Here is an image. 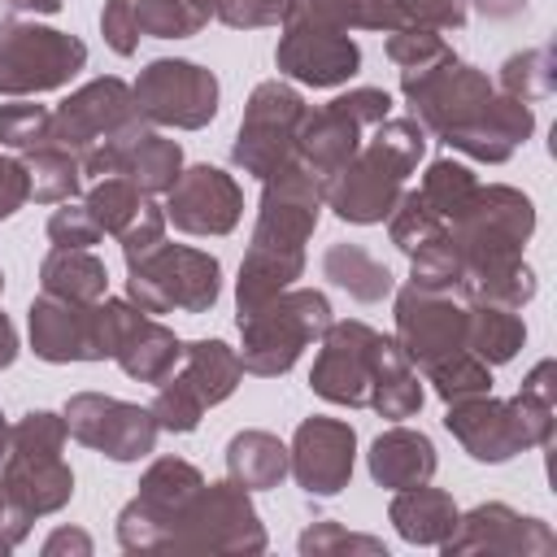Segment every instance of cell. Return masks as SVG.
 <instances>
[{
    "instance_id": "obj_35",
    "label": "cell",
    "mask_w": 557,
    "mask_h": 557,
    "mask_svg": "<svg viewBox=\"0 0 557 557\" xmlns=\"http://www.w3.org/2000/svg\"><path fill=\"white\" fill-rule=\"evenodd\" d=\"M26 178H30V200L39 205H61L74 200L83 191V161L61 148V144H44L35 152H26Z\"/></svg>"
},
{
    "instance_id": "obj_26",
    "label": "cell",
    "mask_w": 557,
    "mask_h": 557,
    "mask_svg": "<svg viewBox=\"0 0 557 557\" xmlns=\"http://www.w3.org/2000/svg\"><path fill=\"white\" fill-rule=\"evenodd\" d=\"M531 131H535L531 104H527V100H513V96H505V91H496L470 122L453 126V131L444 135V144L457 148V152H466L470 161L500 165V161H509V157L518 152V144L531 139Z\"/></svg>"
},
{
    "instance_id": "obj_14",
    "label": "cell",
    "mask_w": 557,
    "mask_h": 557,
    "mask_svg": "<svg viewBox=\"0 0 557 557\" xmlns=\"http://www.w3.org/2000/svg\"><path fill=\"white\" fill-rule=\"evenodd\" d=\"M300 117H305V100L296 87H287L283 78L257 83L244 104V117H239V131L231 144V161L252 178H270L278 165L292 161Z\"/></svg>"
},
{
    "instance_id": "obj_28",
    "label": "cell",
    "mask_w": 557,
    "mask_h": 557,
    "mask_svg": "<svg viewBox=\"0 0 557 557\" xmlns=\"http://www.w3.org/2000/svg\"><path fill=\"white\" fill-rule=\"evenodd\" d=\"M457 513H461L457 500L448 492H440V487H426V483L396 492L392 505H387V518H392V527H396L400 540H409V544H435V548L448 540Z\"/></svg>"
},
{
    "instance_id": "obj_54",
    "label": "cell",
    "mask_w": 557,
    "mask_h": 557,
    "mask_svg": "<svg viewBox=\"0 0 557 557\" xmlns=\"http://www.w3.org/2000/svg\"><path fill=\"white\" fill-rule=\"evenodd\" d=\"M527 4H531V0H474V9H479L483 17H492V22H509V17H518Z\"/></svg>"
},
{
    "instance_id": "obj_46",
    "label": "cell",
    "mask_w": 557,
    "mask_h": 557,
    "mask_svg": "<svg viewBox=\"0 0 557 557\" xmlns=\"http://www.w3.org/2000/svg\"><path fill=\"white\" fill-rule=\"evenodd\" d=\"M405 26H426V30H461L470 17L466 0H392Z\"/></svg>"
},
{
    "instance_id": "obj_33",
    "label": "cell",
    "mask_w": 557,
    "mask_h": 557,
    "mask_svg": "<svg viewBox=\"0 0 557 557\" xmlns=\"http://www.w3.org/2000/svg\"><path fill=\"white\" fill-rule=\"evenodd\" d=\"M527 344V326L518 318V309H500V305H470V322H466V348L487 361V366H505L518 357V348Z\"/></svg>"
},
{
    "instance_id": "obj_44",
    "label": "cell",
    "mask_w": 557,
    "mask_h": 557,
    "mask_svg": "<svg viewBox=\"0 0 557 557\" xmlns=\"http://www.w3.org/2000/svg\"><path fill=\"white\" fill-rule=\"evenodd\" d=\"M387 231H392V244L409 257L413 248H422L426 239H435V235L444 231V222H440V213L422 200V191L413 187V191H400L396 209L387 213Z\"/></svg>"
},
{
    "instance_id": "obj_57",
    "label": "cell",
    "mask_w": 557,
    "mask_h": 557,
    "mask_svg": "<svg viewBox=\"0 0 557 557\" xmlns=\"http://www.w3.org/2000/svg\"><path fill=\"white\" fill-rule=\"evenodd\" d=\"M4 453H9V422H4V413H0V461H4Z\"/></svg>"
},
{
    "instance_id": "obj_41",
    "label": "cell",
    "mask_w": 557,
    "mask_h": 557,
    "mask_svg": "<svg viewBox=\"0 0 557 557\" xmlns=\"http://www.w3.org/2000/svg\"><path fill=\"white\" fill-rule=\"evenodd\" d=\"M505 96L513 100H544L553 96L557 87V70H553V52L548 48H527V52H513L505 65H500V83H496Z\"/></svg>"
},
{
    "instance_id": "obj_22",
    "label": "cell",
    "mask_w": 557,
    "mask_h": 557,
    "mask_svg": "<svg viewBox=\"0 0 557 557\" xmlns=\"http://www.w3.org/2000/svg\"><path fill=\"white\" fill-rule=\"evenodd\" d=\"M357 461V431L339 418H305L287 448V470L309 496H335L348 487Z\"/></svg>"
},
{
    "instance_id": "obj_11",
    "label": "cell",
    "mask_w": 557,
    "mask_h": 557,
    "mask_svg": "<svg viewBox=\"0 0 557 557\" xmlns=\"http://www.w3.org/2000/svg\"><path fill=\"white\" fill-rule=\"evenodd\" d=\"M244 379V366H239V352L222 339H191L183 344V357L174 366V374L165 383H157V396H152V418L161 431L170 435H187L200 426L205 409L222 405Z\"/></svg>"
},
{
    "instance_id": "obj_6",
    "label": "cell",
    "mask_w": 557,
    "mask_h": 557,
    "mask_svg": "<svg viewBox=\"0 0 557 557\" xmlns=\"http://www.w3.org/2000/svg\"><path fill=\"white\" fill-rule=\"evenodd\" d=\"M148 131L152 126L139 117L131 87L113 74L83 83L52 109V144L70 148L83 161V174L91 178L122 174L131 148Z\"/></svg>"
},
{
    "instance_id": "obj_23",
    "label": "cell",
    "mask_w": 557,
    "mask_h": 557,
    "mask_svg": "<svg viewBox=\"0 0 557 557\" xmlns=\"http://www.w3.org/2000/svg\"><path fill=\"white\" fill-rule=\"evenodd\" d=\"M30 348L39 361L65 366V361H104V326H100V300L96 305H70L57 296H35L30 313Z\"/></svg>"
},
{
    "instance_id": "obj_3",
    "label": "cell",
    "mask_w": 557,
    "mask_h": 557,
    "mask_svg": "<svg viewBox=\"0 0 557 557\" xmlns=\"http://www.w3.org/2000/svg\"><path fill=\"white\" fill-rule=\"evenodd\" d=\"M318 344L322 348L313 357L309 387L322 400L348 405V409H374L383 418H400L418 405L422 396L418 370L409 366V357L392 335H379L357 318H344V322L331 318Z\"/></svg>"
},
{
    "instance_id": "obj_8",
    "label": "cell",
    "mask_w": 557,
    "mask_h": 557,
    "mask_svg": "<svg viewBox=\"0 0 557 557\" xmlns=\"http://www.w3.org/2000/svg\"><path fill=\"white\" fill-rule=\"evenodd\" d=\"M326 326H331V300L318 287H296V283L283 287L252 313H239L244 374H257V379L287 374L300 361V352L322 339Z\"/></svg>"
},
{
    "instance_id": "obj_16",
    "label": "cell",
    "mask_w": 557,
    "mask_h": 557,
    "mask_svg": "<svg viewBox=\"0 0 557 557\" xmlns=\"http://www.w3.org/2000/svg\"><path fill=\"white\" fill-rule=\"evenodd\" d=\"M61 418L78 444L104 453L109 461H139L157 448V435H161L152 409L104 396V392H74Z\"/></svg>"
},
{
    "instance_id": "obj_45",
    "label": "cell",
    "mask_w": 557,
    "mask_h": 557,
    "mask_svg": "<svg viewBox=\"0 0 557 557\" xmlns=\"http://www.w3.org/2000/svg\"><path fill=\"white\" fill-rule=\"evenodd\" d=\"M300 553L305 557H326V553H370V557H387V544L361 531H344L339 522H313L300 535Z\"/></svg>"
},
{
    "instance_id": "obj_10",
    "label": "cell",
    "mask_w": 557,
    "mask_h": 557,
    "mask_svg": "<svg viewBox=\"0 0 557 557\" xmlns=\"http://www.w3.org/2000/svg\"><path fill=\"white\" fill-rule=\"evenodd\" d=\"M126 300L144 313H209L222 296V265L213 252L187 244H157L126 265Z\"/></svg>"
},
{
    "instance_id": "obj_56",
    "label": "cell",
    "mask_w": 557,
    "mask_h": 557,
    "mask_svg": "<svg viewBox=\"0 0 557 557\" xmlns=\"http://www.w3.org/2000/svg\"><path fill=\"white\" fill-rule=\"evenodd\" d=\"M13 357H17V331H13L9 313L0 309V370H9V366H13Z\"/></svg>"
},
{
    "instance_id": "obj_1",
    "label": "cell",
    "mask_w": 557,
    "mask_h": 557,
    "mask_svg": "<svg viewBox=\"0 0 557 557\" xmlns=\"http://www.w3.org/2000/svg\"><path fill=\"white\" fill-rule=\"evenodd\" d=\"M444 231L461 257V300L522 309L535 296V274L522 261V244L535 231V205L518 187L479 183Z\"/></svg>"
},
{
    "instance_id": "obj_49",
    "label": "cell",
    "mask_w": 557,
    "mask_h": 557,
    "mask_svg": "<svg viewBox=\"0 0 557 557\" xmlns=\"http://www.w3.org/2000/svg\"><path fill=\"white\" fill-rule=\"evenodd\" d=\"M292 0H213V17L231 30H261L287 17Z\"/></svg>"
},
{
    "instance_id": "obj_24",
    "label": "cell",
    "mask_w": 557,
    "mask_h": 557,
    "mask_svg": "<svg viewBox=\"0 0 557 557\" xmlns=\"http://www.w3.org/2000/svg\"><path fill=\"white\" fill-rule=\"evenodd\" d=\"M492 96H496V83H492L483 70L466 65V61L440 65L435 74H426L418 87L405 91L409 117H418L422 131H431V135H440V139H444L453 126L470 122Z\"/></svg>"
},
{
    "instance_id": "obj_31",
    "label": "cell",
    "mask_w": 557,
    "mask_h": 557,
    "mask_svg": "<svg viewBox=\"0 0 557 557\" xmlns=\"http://www.w3.org/2000/svg\"><path fill=\"white\" fill-rule=\"evenodd\" d=\"M322 274H326L335 287H344L352 300H361V305H379V300H387L392 287H396L392 270H387L379 257H370L361 244H331V248L322 252Z\"/></svg>"
},
{
    "instance_id": "obj_4",
    "label": "cell",
    "mask_w": 557,
    "mask_h": 557,
    "mask_svg": "<svg viewBox=\"0 0 557 557\" xmlns=\"http://www.w3.org/2000/svg\"><path fill=\"white\" fill-rule=\"evenodd\" d=\"M553 392H557V366L544 357L509 400H492V392L453 400L444 426L474 461L496 466L527 448H544L553 440Z\"/></svg>"
},
{
    "instance_id": "obj_37",
    "label": "cell",
    "mask_w": 557,
    "mask_h": 557,
    "mask_svg": "<svg viewBox=\"0 0 557 557\" xmlns=\"http://www.w3.org/2000/svg\"><path fill=\"white\" fill-rule=\"evenodd\" d=\"M426 383L435 387V396H440L444 405H453V400L492 392V366L479 361L470 348H457V352L440 357L435 366H426Z\"/></svg>"
},
{
    "instance_id": "obj_17",
    "label": "cell",
    "mask_w": 557,
    "mask_h": 557,
    "mask_svg": "<svg viewBox=\"0 0 557 557\" xmlns=\"http://www.w3.org/2000/svg\"><path fill=\"white\" fill-rule=\"evenodd\" d=\"M466 322L470 305L448 292H426V287H400L396 292V344L409 357V366H435L440 357L466 348Z\"/></svg>"
},
{
    "instance_id": "obj_29",
    "label": "cell",
    "mask_w": 557,
    "mask_h": 557,
    "mask_svg": "<svg viewBox=\"0 0 557 557\" xmlns=\"http://www.w3.org/2000/svg\"><path fill=\"white\" fill-rule=\"evenodd\" d=\"M44 296L70 300V305H96L109 296V270L91 248H52L39 261Z\"/></svg>"
},
{
    "instance_id": "obj_21",
    "label": "cell",
    "mask_w": 557,
    "mask_h": 557,
    "mask_svg": "<svg viewBox=\"0 0 557 557\" xmlns=\"http://www.w3.org/2000/svg\"><path fill=\"white\" fill-rule=\"evenodd\" d=\"M161 209H165V222H174L183 235H231L244 213V191L226 170L191 165L165 191Z\"/></svg>"
},
{
    "instance_id": "obj_48",
    "label": "cell",
    "mask_w": 557,
    "mask_h": 557,
    "mask_svg": "<svg viewBox=\"0 0 557 557\" xmlns=\"http://www.w3.org/2000/svg\"><path fill=\"white\" fill-rule=\"evenodd\" d=\"M161 239H165V209H161V205H152V200H144V205H139V213H135V218L122 226V235H117L126 265H135L139 257H148Z\"/></svg>"
},
{
    "instance_id": "obj_34",
    "label": "cell",
    "mask_w": 557,
    "mask_h": 557,
    "mask_svg": "<svg viewBox=\"0 0 557 557\" xmlns=\"http://www.w3.org/2000/svg\"><path fill=\"white\" fill-rule=\"evenodd\" d=\"M387 57L400 70V91L418 87L426 74H435L440 65L457 61L448 39L440 30H426V26H396V30H387Z\"/></svg>"
},
{
    "instance_id": "obj_51",
    "label": "cell",
    "mask_w": 557,
    "mask_h": 557,
    "mask_svg": "<svg viewBox=\"0 0 557 557\" xmlns=\"http://www.w3.org/2000/svg\"><path fill=\"white\" fill-rule=\"evenodd\" d=\"M26 200H30L26 161H17V157H4V152H0V222H4V218H13Z\"/></svg>"
},
{
    "instance_id": "obj_2",
    "label": "cell",
    "mask_w": 557,
    "mask_h": 557,
    "mask_svg": "<svg viewBox=\"0 0 557 557\" xmlns=\"http://www.w3.org/2000/svg\"><path fill=\"white\" fill-rule=\"evenodd\" d=\"M261 209L252 226V244L239 265L235 300L239 313H252L283 287H292L305 274V244L322 213V183L292 157L270 178H261Z\"/></svg>"
},
{
    "instance_id": "obj_13",
    "label": "cell",
    "mask_w": 557,
    "mask_h": 557,
    "mask_svg": "<svg viewBox=\"0 0 557 557\" xmlns=\"http://www.w3.org/2000/svg\"><path fill=\"white\" fill-rule=\"evenodd\" d=\"M87 65V44L70 30L39 26L35 17L0 22V96H39L65 87Z\"/></svg>"
},
{
    "instance_id": "obj_5",
    "label": "cell",
    "mask_w": 557,
    "mask_h": 557,
    "mask_svg": "<svg viewBox=\"0 0 557 557\" xmlns=\"http://www.w3.org/2000/svg\"><path fill=\"white\" fill-rule=\"evenodd\" d=\"M422 152H426L422 122L387 113L379 126H370V139L357 148V157L322 183V205L335 209V218L357 226L383 222L396 209L405 178L418 170Z\"/></svg>"
},
{
    "instance_id": "obj_39",
    "label": "cell",
    "mask_w": 557,
    "mask_h": 557,
    "mask_svg": "<svg viewBox=\"0 0 557 557\" xmlns=\"http://www.w3.org/2000/svg\"><path fill=\"white\" fill-rule=\"evenodd\" d=\"M131 4H135L139 35H152V39H187L205 30V22L213 17L196 0H131Z\"/></svg>"
},
{
    "instance_id": "obj_52",
    "label": "cell",
    "mask_w": 557,
    "mask_h": 557,
    "mask_svg": "<svg viewBox=\"0 0 557 557\" xmlns=\"http://www.w3.org/2000/svg\"><path fill=\"white\" fill-rule=\"evenodd\" d=\"M30 522H35V518H26V513L9 500V492H4V483H0V553H13V548L26 540Z\"/></svg>"
},
{
    "instance_id": "obj_42",
    "label": "cell",
    "mask_w": 557,
    "mask_h": 557,
    "mask_svg": "<svg viewBox=\"0 0 557 557\" xmlns=\"http://www.w3.org/2000/svg\"><path fill=\"white\" fill-rule=\"evenodd\" d=\"M409 283L413 287H426V292L457 296V287H461V257H457L448 231H440L435 239H426L422 248L409 252Z\"/></svg>"
},
{
    "instance_id": "obj_32",
    "label": "cell",
    "mask_w": 557,
    "mask_h": 557,
    "mask_svg": "<svg viewBox=\"0 0 557 557\" xmlns=\"http://www.w3.org/2000/svg\"><path fill=\"white\" fill-rule=\"evenodd\" d=\"M283 22H322L339 30H396L405 26L392 0H292Z\"/></svg>"
},
{
    "instance_id": "obj_47",
    "label": "cell",
    "mask_w": 557,
    "mask_h": 557,
    "mask_svg": "<svg viewBox=\"0 0 557 557\" xmlns=\"http://www.w3.org/2000/svg\"><path fill=\"white\" fill-rule=\"evenodd\" d=\"M48 239L52 248H91L100 239V226L91 222L83 200H61V209H52L48 218Z\"/></svg>"
},
{
    "instance_id": "obj_58",
    "label": "cell",
    "mask_w": 557,
    "mask_h": 557,
    "mask_svg": "<svg viewBox=\"0 0 557 557\" xmlns=\"http://www.w3.org/2000/svg\"><path fill=\"white\" fill-rule=\"evenodd\" d=\"M196 4H205V9H209V13H213V0H196Z\"/></svg>"
},
{
    "instance_id": "obj_7",
    "label": "cell",
    "mask_w": 557,
    "mask_h": 557,
    "mask_svg": "<svg viewBox=\"0 0 557 557\" xmlns=\"http://www.w3.org/2000/svg\"><path fill=\"white\" fill-rule=\"evenodd\" d=\"M65 418L52 409H30L9 426V453L0 461V483L26 518L57 513L74 496V470L65 466Z\"/></svg>"
},
{
    "instance_id": "obj_9",
    "label": "cell",
    "mask_w": 557,
    "mask_h": 557,
    "mask_svg": "<svg viewBox=\"0 0 557 557\" xmlns=\"http://www.w3.org/2000/svg\"><path fill=\"white\" fill-rule=\"evenodd\" d=\"M265 553V527L235 479L200 483V492L174 509L157 535L152 553Z\"/></svg>"
},
{
    "instance_id": "obj_19",
    "label": "cell",
    "mask_w": 557,
    "mask_h": 557,
    "mask_svg": "<svg viewBox=\"0 0 557 557\" xmlns=\"http://www.w3.org/2000/svg\"><path fill=\"white\" fill-rule=\"evenodd\" d=\"M200 483H205V479H200V470H196L191 461H183V457H157V461L144 470L135 500L117 513V544H122L126 553H152L157 527H161L174 509H183V505L200 492Z\"/></svg>"
},
{
    "instance_id": "obj_30",
    "label": "cell",
    "mask_w": 557,
    "mask_h": 557,
    "mask_svg": "<svg viewBox=\"0 0 557 557\" xmlns=\"http://www.w3.org/2000/svg\"><path fill=\"white\" fill-rule=\"evenodd\" d=\"M287 474V444L270 431H239L226 444V479H235L244 492L278 487Z\"/></svg>"
},
{
    "instance_id": "obj_53",
    "label": "cell",
    "mask_w": 557,
    "mask_h": 557,
    "mask_svg": "<svg viewBox=\"0 0 557 557\" xmlns=\"http://www.w3.org/2000/svg\"><path fill=\"white\" fill-rule=\"evenodd\" d=\"M57 553H78V557H87V553H91V535L61 527V531H52V535L44 540V557H57Z\"/></svg>"
},
{
    "instance_id": "obj_50",
    "label": "cell",
    "mask_w": 557,
    "mask_h": 557,
    "mask_svg": "<svg viewBox=\"0 0 557 557\" xmlns=\"http://www.w3.org/2000/svg\"><path fill=\"white\" fill-rule=\"evenodd\" d=\"M100 35L117 57H135L139 48V22H135V4L131 0H104L100 9Z\"/></svg>"
},
{
    "instance_id": "obj_36",
    "label": "cell",
    "mask_w": 557,
    "mask_h": 557,
    "mask_svg": "<svg viewBox=\"0 0 557 557\" xmlns=\"http://www.w3.org/2000/svg\"><path fill=\"white\" fill-rule=\"evenodd\" d=\"M178 174H183V148L178 139H165L157 131H148L122 165V178H131L144 196H165L178 183Z\"/></svg>"
},
{
    "instance_id": "obj_25",
    "label": "cell",
    "mask_w": 557,
    "mask_h": 557,
    "mask_svg": "<svg viewBox=\"0 0 557 557\" xmlns=\"http://www.w3.org/2000/svg\"><path fill=\"white\" fill-rule=\"evenodd\" d=\"M126 379L139 383H165L183 357V344L170 326H161L152 313L135 309L131 300H117V322H113V352H109Z\"/></svg>"
},
{
    "instance_id": "obj_18",
    "label": "cell",
    "mask_w": 557,
    "mask_h": 557,
    "mask_svg": "<svg viewBox=\"0 0 557 557\" xmlns=\"http://www.w3.org/2000/svg\"><path fill=\"white\" fill-rule=\"evenodd\" d=\"M274 65H278V74H287L305 87H339L361 70V48L339 26L283 22Z\"/></svg>"
},
{
    "instance_id": "obj_40",
    "label": "cell",
    "mask_w": 557,
    "mask_h": 557,
    "mask_svg": "<svg viewBox=\"0 0 557 557\" xmlns=\"http://www.w3.org/2000/svg\"><path fill=\"white\" fill-rule=\"evenodd\" d=\"M144 200H148V196H144L131 178H122V174L96 178V187L83 196V205H87L91 222L100 226V235H122V226L139 213V205H144Z\"/></svg>"
},
{
    "instance_id": "obj_43",
    "label": "cell",
    "mask_w": 557,
    "mask_h": 557,
    "mask_svg": "<svg viewBox=\"0 0 557 557\" xmlns=\"http://www.w3.org/2000/svg\"><path fill=\"white\" fill-rule=\"evenodd\" d=\"M0 144L13 148V152H35L44 144H52V109L48 104H35V100H13V104H0Z\"/></svg>"
},
{
    "instance_id": "obj_12",
    "label": "cell",
    "mask_w": 557,
    "mask_h": 557,
    "mask_svg": "<svg viewBox=\"0 0 557 557\" xmlns=\"http://www.w3.org/2000/svg\"><path fill=\"white\" fill-rule=\"evenodd\" d=\"M392 113V96L383 87H352L344 96H335L331 104L322 109H305L300 117V131H296V161L318 178L326 183L331 174H339L357 148L366 144L361 135L370 126H379L383 117Z\"/></svg>"
},
{
    "instance_id": "obj_27",
    "label": "cell",
    "mask_w": 557,
    "mask_h": 557,
    "mask_svg": "<svg viewBox=\"0 0 557 557\" xmlns=\"http://www.w3.org/2000/svg\"><path fill=\"white\" fill-rule=\"evenodd\" d=\"M366 466H370V479L379 487H392V492H405V487H418V483H431L440 457H435V444L413 431V426H392L383 435H374L370 453H366Z\"/></svg>"
},
{
    "instance_id": "obj_59",
    "label": "cell",
    "mask_w": 557,
    "mask_h": 557,
    "mask_svg": "<svg viewBox=\"0 0 557 557\" xmlns=\"http://www.w3.org/2000/svg\"><path fill=\"white\" fill-rule=\"evenodd\" d=\"M0 292H4V270H0Z\"/></svg>"
},
{
    "instance_id": "obj_38",
    "label": "cell",
    "mask_w": 557,
    "mask_h": 557,
    "mask_svg": "<svg viewBox=\"0 0 557 557\" xmlns=\"http://www.w3.org/2000/svg\"><path fill=\"white\" fill-rule=\"evenodd\" d=\"M474 187H479V178L470 174V165H461V161H453V157H440V161L426 165L418 191H422V200L440 213V222L448 226V222L466 209V200L474 196Z\"/></svg>"
},
{
    "instance_id": "obj_20",
    "label": "cell",
    "mask_w": 557,
    "mask_h": 557,
    "mask_svg": "<svg viewBox=\"0 0 557 557\" xmlns=\"http://www.w3.org/2000/svg\"><path fill=\"white\" fill-rule=\"evenodd\" d=\"M448 557L461 553H522V557H544L557 548V535L544 518H522L518 509L487 500L474 505L470 513H457L448 540L440 544Z\"/></svg>"
},
{
    "instance_id": "obj_15",
    "label": "cell",
    "mask_w": 557,
    "mask_h": 557,
    "mask_svg": "<svg viewBox=\"0 0 557 557\" xmlns=\"http://www.w3.org/2000/svg\"><path fill=\"white\" fill-rule=\"evenodd\" d=\"M135 109L148 126H174V131H200L218 117V78L213 70L183 61V57H157L139 70Z\"/></svg>"
},
{
    "instance_id": "obj_55",
    "label": "cell",
    "mask_w": 557,
    "mask_h": 557,
    "mask_svg": "<svg viewBox=\"0 0 557 557\" xmlns=\"http://www.w3.org/2000/svg\"><path fill=\"white\" fill-rule=\"evenodd\" d=\"M13 17H48V13H61V0H4Z\"/></svg>"
}]
</instances>
